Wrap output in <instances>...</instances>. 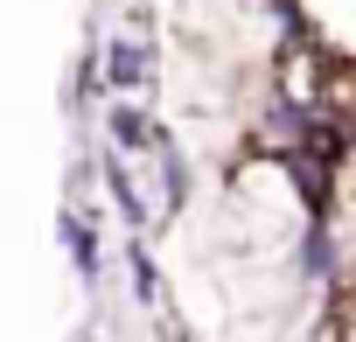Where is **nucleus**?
Segmentation results:
<instances>
[{"instance_id": "1", "label": "nucleus", "mask_w": 356, "mask_h": 342, "mask_svg": "<svg viewBox=\"0 0 356 342\" xmlns=\"http://www.w3.org/2000/svg\"><path fill=\"white\" fill-rule=\"evenodd\" d=\"M147 77H154V49H147L140 35L105 42V84H112V91H140Z\"/></svg>"}, {"instance_id": "2", "label": "nucleus", "mask_w": 356, "mask_h": 342, "mask_svg": "<svg viewBox=\"0 0 356 342\" xmlns=\"http://www.w3.org/2000/svg\"><path fill=\"white\" fill-rule=\"evenodd\" d=\"M98 175H105V189H112L119 217H126L133 231H147V224H154V203H147V196L133 189V175H126V161H119V154H105V161H98Z\"/></svg>"}, {"instance_id": "3", "label": "nucleus", "mask_w": 356, "mask_h": 342, "mask_svg": "<svg viewBox=\"0 0 356 342\" xmlns=\"http://www.w3.org/2000/svg\"><path fill=\"white\" fill-rule=\"evenodd\" d=\"M105 133H112V147H126V154H147V147L161 140V126H154L147 112H133V105H105Z\"/></svg>"}, {"instance_id": "4", "label": "nucleus", "mask_w": 356, "mask_h": 342, "mask_svg": "<svg viewBox=\"0 0 356 342\" xmlns=\"http://www.w3.org/2000/svg\"><path fill=\"white\" fill-rule=\"evenodd\" d=\"M56 238L70 245V266H77V279L91 286V279H98V238H91V224H84L77 210H63V217H56Z\"/></svg>"}, {"instance_id": "5", "label": "nucleus", "mask_w": 356, "mask_h": 342, "mask_svg": "<svg viewBox=\"0 0 356 342\" xmlns=\"http://www.w3.org/2000/svg\"><path fill=\"white\" fill-rule=\"evenodd\" d=\"M126 266H133V300H140V307H154V300H161V272H154V252H147L140 238L126 245Z\"/></svg>"}, {"instance_id": "6", "label": "nucleus", "mask_w": 356, "mask_h": 342, "mask_svg": "<svg viewBox=\"0 0 356 342\" xmlns=\"http://www.w3.org/2000/svg\"><path fill=\"white\" fill-rule=\"evenodd\" d=\"M328 342H356V286H328Z\"/></svg>"}]
</instances>
